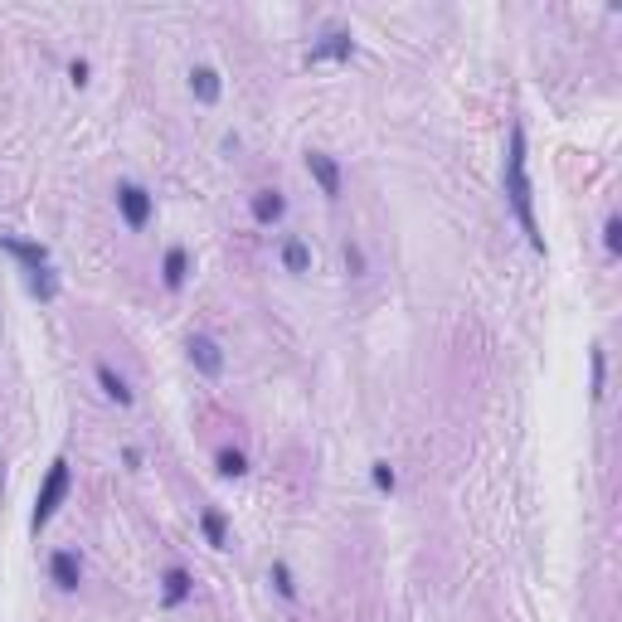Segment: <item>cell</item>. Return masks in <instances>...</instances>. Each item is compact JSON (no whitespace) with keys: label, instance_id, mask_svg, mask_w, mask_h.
<instances>
[{"label":"cell","instance_id":"cell-5","mask_svg":"<svg viewBox=\"0 0 622 622\" xmlns=\"http://www.w3.org/2000/svg\"><path fill=\"white\" fill-rule=\"evenodd\" d=\"M0 248H5L10 258H20L25 278H34V272L49 268V248H44V244H25V238H15V234H0Z\"/></svg>","mask_w":622,"mask_h":622},{"label":"cell","instance_id":"cell-20","mask_svg":"<svg viewBox=\"0 0 622 622\" xmlns=\"http://www.w3.org/2000/svg\"><path fill=\"white\" fill-rule=\"evenodd\" d=\"M369 476H375L379 492H394V486H399V476H394V466H389V462H375V466H369Z\"/></svg>","mask_w":622,"mask_h":622},{"label":"cell","instance_id":"cell-8","mask_svg":"<svg viewBox=\"0 0 622 622\" xmlns=\"http://www.w3.org/2000/svg\"><path fill=\"white\" fill-rule=\"evenodd\" d=\"M49 579H54L64 593H78V583H83V559L74 555V549H54V555H49Z\"/></svg>","mask_w":622,"mask_h":622},{"label":"cell","instance_id":"cell-7","mask_svg":"<svg viewBox=\"0 0 622 622\" xmlns=\"http://www.w3.org/2000/svg\"><path fill=\"white\" fill-rule=\"evenodd\" d=\"M185 351H190V365H195L200 375H209V379L224 375V351H219V341H214V336H190Z\"/></svg>","mask_w":622,"mask_h":622},{"label":"cell","instance_id":"cell-15","mask_svg":"<svg viewBox=\"0 0 622 622\" xmlns=\"http://www.w3.org/2000/svg\"><path fill=\"white\" fill-rule=\"evenodd\" d=\"M200 530H205V540H209L214 549L229 545V520H224L219 511H205V516H200Z\"/></svg>","mask_w":622,"mask_h":622},{"label":"cell","instance_id":"cell-4","mask_svg":"<svg viewBox=\"0 0 622 622\" xmlns=\"http://www.w3.org/2000/svg\"><path fill=\"white\" fill-rule=\"evenodd\" d=\"M355 54V34L341 30V25H326V34H321L316 44H311L307 64H326V58H336V64H345V58Z\"/></svg>","mask_w":622,"mask_h":622},{"label":"cell","instance_id":"cell-12","mask_svg":"<svg viewBox=\"0 0 622 622\" xmlns=\"http://www.w3.org/2000/svg\"><path fill=\"white\" fill-rule=\"evenodd\" d=\"M161 583H165V593H161V603H165V608H181L185 598H190V589H195V579H190L181 564L165 569V579H161Z\"/></svg>","mask_w":622,"mask_h":622},{"label":"cell","instance_id":"cell-3","mask_svg":"<svg viewBox=\"0 0 622 622\" xmlns=\"http://www.w3.org/2000/svg\"><path fill=\"white\" fill-rule=\"evenodd\" d=\"M151 209H156V200H151L147 185H137V181H122V185H117V214L127 219L131 234H141V229L151 224Z\"/></svg>","mask_w":622,"mask_h":622},{"label":"cell","instance_id":"cell-11","mask_svg":"<svg viewBox=\"0 0 622 622\" xmlns=\"http://www.w3.org/2000/svg\"><path fill=\"white\" fill-rule=\"evenodd\" d=\"M190 93H195V102H205V107H214V102H219V74H214L209 64L190 68Z\"/></svg>","mask_w":622,"mask_h":622},{"label":"cell","instance_id":"cell-16","mask_svg":"<svg viewBox=\"0 0 622 622\" xmlns=\"http://www.w3.org/2000/svg\"><path fill=\"white\" fill-rule=\"evenodd\" d=\"M589 365H593V399H603V394H608V351H603V345H593V351H589Z\"/></svg>","mask_w":622,"mask_h":622},{"label":"cell","instance_id":"cell-17","mask_svg":"<svg viewBox=\"0 0 622 622\" xmlns=\"http://www.w3.org/2000/svg\"><path fill=\"white\" fill-rule=\"evenodd\" d=\"M214 466H219L224 476H244L248 472V458L238 448H219V458H214Z\"/></svg>","mask_w":622,"mask_h":622},{"label":"cell","instance_id":"cell-1","mask_svg":"<svg viewBox=\"0 0 622 622\" xmlns=\"http://www.w3.org/2000/svg\"><path fill=\"white\" fill-rule=\"evenodd\" d=\"M506 200L516 209L525 238H530L535 253H545V234L535 224V190H530V156H525V127H511V151H506Z\"/></svg>","mask_w":622,"mask_h":622},{"label":"cell","instance_id":"cell-19","mask_svg":"<svg viewBox=\"0 0 622 622\" xmlns=\"http://www.w3.org/2000/svg\"><path fill=\"white\" fill-rule=\"evenodd\" d=\"M603 248H608V253H618V248H622V219H618V214H608V219H603Z\"/></svg>","mask_w":622,"mask_h":622},{"label":"cell","instance_id":"cell-13","mask_svg":"<svg viewBox=\"0 0 622 622\" xmlns=\"http://www.w3.org/2000/svg\"><path fill=\"white\" fill-rule=\"evenodd\" d=\"M98 385H102V394H107V399H112V404H122V409H131V389H127V379L117 375L112 365H98Z\"/></svg>","mask_w":622,"mask_h":622},{"label":"cell","instance_id":"cell-14","mask_svg":"<svg viewBox=\"0 0 622 622\" xmlns=\"http://www.w3.org/2000/svg\"><path fill=\"white\" fill-rule=\"evenodd\" d=\"M282 268L297 272V278H302V272H311V248L302 244V238H287V244H282Z\"/></svg>","mask_w":622,"mask_h":622},{"label":"cell","instance_id":"cell-21","mask_svg":"<svg viewBox=\"0 0 622 622\" xmlns=\"http://www.w3.org/2000/svg\"><path fill=\"white\" fill-rule=\"evenodd\" d=\"M345 268H351L355 278L365 272V253H360V244H345Z\"/></svg>","mask_w":622,"mask_h":622},{"label":"cell","instance_id":"cell-2","mask_svg":"<svg viewBox=\"0 0 622 622\" xmlns=\"http://www.w3.org/2000/svg\"><path fill=\"white\" fill-rule=\"evenodd\" d=\"M64 496H68V462L58 458V462L49 466V476H44V486H40V501H34V516H30L34 535H40L44 525L54 520V511L64 506Z\"/></svg>","mask_w":622,"mask_h":622},{"label":"cell","instance_id":"cell-9","mask_svg":"<svg viewBox=\"0 0 622 622\" xmlns=\"http://www.w3.org/2000/svg\"><path fill=\"white\" fill-rule=\"evenodd\" d=\"M248 209H253V219L262 224V229H272V224L287 214V200H282V190H258V195L248 200Z\"/></svg>","mask_w":622,"mask_h":622},{"label":"cell","instance_id":"cell-10","mask_svg":"<svg viewBox=\"0 0 622 622\" xmlns=\"http://www.w3.org/2000/svg\"><path fill=\"white\" fill-rule=\"evenodd\" d=\"M185 278H190V253H185L181 244H175V248H165V262H161V282L171 287V292H181V287H185Z\"/></svg>","mask_w":622,"mask_h":622},{"label":"cell","instance_id":"cell-18","mask_svg":"<svg viewBox=\"0 0 622 622\" xmlns=\"http://www.w3.org/2000/svg\"><path fill=\"white\" fill-rule=\"evenodd\" d=\"M272 583H278V593L287 598V603H292L297 598V583H292V569L282 564V559H272Z\"/></svg>","mask_w":622,"mask_h":622},{"label":"cell","instance_id":"cell-22","mask_svg":"<svg viewBox=\"0 0 622 622\" xmlns=\"http://www.w3.org/2000/svg\"><path fill=\"white\" fill-rule=\"evenodd\" d=\"M68 83H74V88H83V83H88V64H83V58H74V64H68Z\"/></svg>","mask_w":622,"mask_h":622},{"label":"cell","instance_id":"cell-6","mask_svg":"<svg viewBox=\"0 0 622 622\" xmlns=\"http://www.w3.org/2000/svg\"><path fill=\"white\" fill-rule=\"evenodd\" d=\"M307 175L321 185V195H326V200H341V165L331 161L326 151H307Z\"/></svg>","mask_w":622,"mask_h":622}]
</instances>
